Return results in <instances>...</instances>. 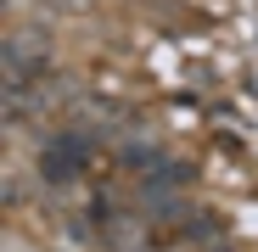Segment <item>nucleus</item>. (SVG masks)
Wrapping results in <instances>:
<instances>
[{
  "label": "nucleus",
  "instance_id": "nucleus-1",
  "mask_svg": "<svg viewBox=\"0 0 258 252\" xmlns=\"http://www.w3.org/2000/svg\"><path fill=\"white\" fill-rule=\"evenodd\" d=\"M84 162H90V140L84 135H56L45 151H39V174H45L51 185H68L84 174Z\"/></svg>",
  "mask_w": 258,
  "mask_h": 252
}]
</instances>
